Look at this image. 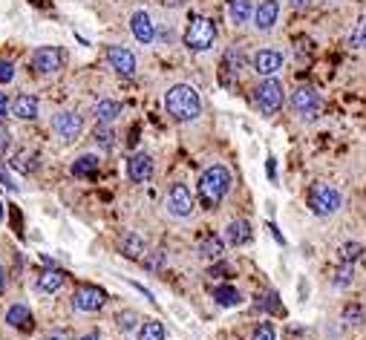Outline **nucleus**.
Returning a JSON list of instances; mask_svg holds the SVG:
<instances>
[{
	"instance_id": "1",
	"label": "nucleus",
	"mask_w": 366,
	"mask_h": 340,
	"mask_svg": "<svg viewBox=\"0 0 366 340\" xmlns=\"http://www.w3.org/2000/svg\"><path fill=\"white\" fill-rule=\"evenodd\" d=\"M165 110L173 121H179V125H185V121H196L202 115V99L196 87L191 84H173L168 87L165 92Z\"/></svg>"
},
{
	"instance_id": "2",
	"label": "nucleus",
	"mask_w": 366,
	"mask_h": 340,
	"mask_svg": "<svg viewBox=\"0 0 366 340\" xmlns=\"http://www.w3.org/2000/svg\"><path fill=\"white\" fill-rule=\"evenodd\" d=\"M196 188H199V196H202L205 205L222 202L228 196V191H231V173H228V168H222V165L205 168L202 176H199V182H196Z\"/></svg>"
},
{
	"instance_id": "3",
	"label": "nucleus",
	"mask_w": 366,
	"mask_h": 340,
	"mask_svg": "<svg viewBox=\"0 0 366 340\" xmlns=\"http://www.w3.org/2000/svg\"><path fill=\"white\" fill-rule=\"evenodd\" d=\"M217 41V23L205 15H194L185 26V46L191 52H208Z\"/></svg>"
},
{
	"instance_id": "4",
	"label": "nucleus",
	"mask_w": 366,
	"mask_h": 340,
	"mask_svg": "<svg viewBox=\"0 0 366 340\" xmlns=\"http://www.w3.org/2000/svg\"><path fill=\"white\" fill-rule=\"evenodd\" d=\"M343 205V196L341 191L334 188V184H326V182H317L312 184V191H309V208L315 216H332V213H338Z\"/></svg>"
},
{
	"instance_id": "5",
	"label": "nucleus",
	"mask_w": 366,
	"mask_h": 340,
	"mask_svg": "<svg viewBox=\"0 0 366 340\" xmlns=\"http://www.w3.org/2000/svg\"><path fill=\"white\" fill-rule=\"evenodd\" d=\"M165 210L173 216V220H188V216L196 210V199H194V194H191V188L185 182H173L168 188Z\"/></svg>"
},
{
	"instance_id": "6",
	"label": "nucleus",
	"mask_w": 366,
	"mask_h": 340,
	"mask_svg": "<svg viewBox=\"0 0 366 340\" xmlns=\"http://www.w3.org/2000/svg\"><path fill=\"white\" fill-rule=\"evenodd\" d=\"M254 104L263 115H274L283 107V84L277 78H263L254 89Z\"/></svg>"
},
{
	"instance_id": "7",
	"label": "nucleus",
	"mask_w": 366,
	"mask_h": 340,
	"mask_svg": "<svg viewBox=\"0 0 366 340\" xmlns=\"http://www.w3.org/2000/svg\"><path fill=\"white\" fill-rule=\"evenodd\" d=\"M70 303H72V308H75V312L93 315V312H99V308H104V303H107V291H104L101 286L84 283V286H78V289L72 291Z\"/></svg>"
},
{
	"instance_id": "8",
	"label": "nucleus",
	"mask_w": 366,
	"mask_h": 340,
	"mask_svg": "<svg viewBox=\"0 0 366 340\" xmlns=\"http://www.w3.org/2000/svg\"><path fill=\"white\" fill-rule=\"evenodd\" d=\"M291 110L303 121H315L317 113H320V92L315 87H297L291 92Z\"/></svg>"
},
{
	"instance_id": "9",
	"label": "nucleus",
	"mask_w": 366,
	"mask_h": 340,
	"mask_svg": "<svg viewBox=\"0 0 366 340\" xmlns=\"http://www.w3.org/2000/svg\"><path fill=\"white\" fill-rule=\"evenodd\" d=\"M52 133L61 139V141H75L81 133H84V118L78 110H61L52 121Z\"/></svg>"
},
{
	"instance_id": "10",
	"label": "nucleus",
	"mask_w": 366,
	"mask_h": 340,
	"mask_svg": "<svg viewBox=\"0 0 366 340\" xmlns=\"http://www.w3.org/2000/svg\"><path fill=\"white\" fill-rule=\"evenodd\" d=\"M107 64L121 78H133L136 75V55L127 46H118V44L107 46Z\"/></svg>"
},
{
	"instance_id": "11",
	"label": "nucleus",
	"mask_w": 366,
	"mask_h": 340,
	"mask_svg": "<svg viewBox=\"0 0 366 340\" xmlns=\"http://www.w3.org/2000/svg\"><path fill=\"white\" fill-rule=\"evenodd\" d=\"M29 61H32V70L38 75H52V73L61 70V64H64V55H61L58 46H38Z\"/></svg>"
},
{
	"instance_id": "12",
	"label": "nucleus",
	"mask_w": 366,
	"mask_h": 340,
	"mask_svg": "<svg viewBox=\"0 0 366 340\" xmlns=\"http://www.w3.org/2000/svg\"><path fill=\"white\" fill-rule=\"evenodd\" d=\"M283 52L280 49H260L257 55H254V61H251V64H254V73L257 75H263V78H274V75H277L280 70H283Z\"/></svg>"
},
{
	"instance_id": "13",
	"label": "nucleus",
	"mask_w": 366,
	"mask_h": 340,
	"mask_svg": "<svg viewBox=\"0 0 366 340\" xmlns=\"http://www.w3.org/2000/svg\"><path fill=\"white\" fill-rule=\"evenodd\" d=\"M130 32H133V38H136L139 44L150 46V44L156 41V23H153V18H150L144 9H139V12H133V18H130Z\"/></svg>"
},
{
	"instance_id": "14",
	"label": "nucleus",
	"mask_w": 366,
	"mask_h": 340,
	"mask_svg": "<svg viewBox=\"0 0 366 340\" xmlns=\"http://www.w3.org/2000/svg\"><path fill=\"white\" fill-rule=\"evenodd\" d=\"M280 18V4L277 0H260V6H254V29L257 32H271L274 23Z\"/></svg>"
},
{
	"instance_id": "15",
	"label": "nucleus",
	"mask_w": 366,
	"mask_h": 340,
	"mask_svg": "<svg viewBox=\"0 0 366 340\" xmlns=\"http://www.w3.org/2000/svg\"><path fill=\"white\" fill-rule=\"evenodd\" d=\"M118 251L125 254L127 260H139V263H141V257L147 254V242H144V237L136 234V231H121V234H118Z\"/></svg>"
},
{
	"instance_id": "16",
	"label": "nucleus",
	"mask_w": 366,
	"mask_h": 340,
	"mask_svg": "<svg viewBox=\"0 0 366 340\" xmlns=\"http://www.w3.org/2000/svg\"><path fill=\"white\" fill-rule=\"evenodd\" d=\"M153 176V159L147 153H133L130 162H127V179L136 182V184H144Z\"/></svg>"
},
{
	"instance_id": "17",
	"label": "nucleus",
	"mask_w": 366,
	"mask_h": 340,
	"mask_svg": "<svg viewBox=\"0 0 366 340\" xmlns=\"http://www.w3.org/2000/svg\"><path fill=\"white\" fill-rule=\"evenodd\" d=\"M67 283V274L61 268H44L38 277H35V289L41 294H58Z\"/></svg>"
},
{
	"instance_id": "18",
	"label": "nucleus",
	"mask_w": 366,
	"mask_h": 340,
	"mask_svg": "<svg viewBox=\"0 0 366 340\" xmlns=\"http://www.w3.org/2000/svg\"><path fill=\"white\" fill-rule=\"evenodd\" d=\"M6 323L18 332H32L35 326V315H32V308H29L26 303H15L6 308Z\"/></svg>"
},
{
	"instance_id": "19",
	"label": "nucleus",
	"mask_w": 366,
	"mask_h": 340,
	"mask_svg": "<svg viewBox=\"0 0 366 340\" xmlns=\"http://www.w3.org/2000/svg\"><path fill=\"white\" fill-rule=\"evenodd\" d=\"M38 110H41V104H38V99L32 96V92H20V96L12 101V115L18 121H35Z\"/></svg>"
},
{
	"instance_id": "20",
	"label": "nucleus",
	"mask_w": 366,
	"mask_h": 340,
	"mask_svg": "<svg viewBox=\"0 0 366 340\" xmlns=\"http://www.w3.org/2000/svg\"><path fill=\"white\" fill-rule=\"evenodd\" d=\"M225 242L234 245V248L251 242V222H248V220H231V222L225 225Z\"/></svg>"
},
{
	"instance_id": "21",
	"label": "nucleus",
	"mask_w": 366,
	"mask_h": 340,
	"mask_svg": "<svg viewBox=\"0 0 366 340\" xmlns=\"http://www.w3.org/2000/svg\"><path fill=\"white\" fill-rule=\"evenodd\" d=\"M222 254H225V239H222V237L208 234V237L199 242V257H202V260H208V263H220Z\"/></svg>"
},
{
	"instance_id": "22",
	"label": "nucleus",
	"mask_w": 366,
	"mask_h": 340,
	"mask_svg": "<svg viewBox=\"0 0 366 340\" xmlns=\"http://www.w3.org/2000/svg\"><path fill=\"white\" fill-rule=\"evenodd\" d=\"M99 168H101V159L96 156V153H84V156H78L75 162H72V176H78V179H89V176H96L99 173Z\"/></svg>"
},
{
	"instance_id": "23",
	"label": "nucleus",
	"mask_w": 366,
	"mask_h": 340,
	"mask_svg": "<svg viewBox=\"0 0 366 340\" xmlns=\"http://www.w3.org/2000/svg\"><path fill=\"white\" fill-rule=\"evenodd\" d=\"M254 18V4L251 0H228V20L234 26H242Z\"/></svg>"
},
{
	"instance_id": "24",
	"label": "nucleus",
	"mask_w": 366,
	"mask_h": 340,
	"mask_svg": "<svg viewBox=\"0 0 366 340\" xmlns=\"http://www.w3.org/2000/svg\"><path fill=\"white\" fill-rule=\"evenodd\" d=\"M93 115H96L99 125H113V121L121 115V104L113 101V99H101V101H96Z\"/></svg>"
},
{
	"instance_id": "25",
	"label": "nucleus",
	"mask_w": 366,
	"mask_h": 340,
	"mask_svg": "<svg viewBox=\"0 0 366 340\" xmlns=\"http://www.w3.org/2000/svg\"><path fill=\"white\" fill-rule=\"evenodd\" d=\"M168 337V329L162 320L156 317H150V320H141L139 332H136V340H165Z\"/></svg>"
},
{
	"instance_id": "26",
	"label": "nucleus",
	"mask_w": 366,
	"mask_h": 340,
	"mask_svg": "<svg viewBox=\"0 0 366 340\" xmlns=\"http://www.w3.org/2000/svg\"><path fill=\"white\" fill-rule=\"evenodd\" d=\"M115 326L121 329V332H139V326H141V315L139 312H133V308H121V312L115 315Z\"/></svg>"
},
{
	"instance_id": "27",
	"label": "nucleus",
	"mask_w": 366,
	"mask_h": 340,
	"mask_svg": "<svg viewBox=\"0 0 366 340\" xmlns=\"http://www.w3.org/2000/svg\"><path fill=\"white\" fill-rule=\"evenodd\" d=\"M213 300H217V306H222V308H231V306L242 303V294L234 286H217L213 289Z\"/></svg>"
},
{
	"instance_id": "28",
	"label": "nucleus",
	"mask_w": 366,
	"mask_h": 340,
	"mask_svg": "<svg viewBox=\"0 0 366 340\" xmlns=\"http://www.w3.org/2000/svg\"><path fill=\"white\" fill-rule=\"evenodd\" d=\"M352 280H355V265L352 263H341V268L334 271V277H332V286L334 289H349Z\"/></svg>"
},
{
	"instance_id": "29",
	"label": "nucleus",
	"mask_w": 366,
	"mask_h": 340,
	"mask_svg": "<svg viewBox=\"0 0 366 340\" xmlns=\"http://www.w3.org/2000/svg\"><path fill=\"white\" fill-rule=\"evenodd\" d=\"M343 323L346 326H363L366 323V308L360 303H349L343 308Z\"/></svg>"
},
{
	"instance_id": "30",
	"label": "nucleus",
	"mask_w": 366,
	"mask_h": 340,
	"mask_svg": "<svg viewBox=\"0 0 366 340\" xmlns=\"http://www.w3.org/2000/svg\"><path fill=\"white\" fill-rule=\"evenodd\" d=\"M360 254H363V245L360 242H343L341 248H338L341 263H352L355 265V260H360Z\"/></svg>"
},
{
	"instance_id": "31",
	"label": "nucleus",
	"mask_w": 366,
	"mask_h": 340,
	"mask_svg": "<svg viewBox=\"0 0 366 340\" xmlns=\"http://www.w3.org/2000/svg\"><path fill=\"white\" fill-rule=\"evenodd\" d=\"M93 139H96V144H101V147H107V150L115 144V133L110 130V125H99L96 133H93Z\"/></svg>"
},
{
	"instance_id": "32",
	"label": "nucleus",
	"mask_w": 366,
	"mask_h": 340,
	"mask_svg": "<svg viewBox=\"0 0 366 340\" xmlns=\"http://www.w3.org/2000/svg\"><path fill=\"white\" fill-rule=\"evenodd\" d=\"M349 44H352L355 49H366V15L358 20V26H355V32H352Z\"/></svg>"
},
{
	"instance_id": "33",
	"label": "nucleus",
	"mask_w": 366,
	"mask_h": 340,
	"mask_svg": "<svg viewBox=\"0 0 366 340\" xmlns=\"http://www.w3.org/2000/svg\"><path fill=\"white\" fill-rule=\"evenodd\" d=\"M165 257H168L165 251H150V254L141 257V265H144L147 271H159V268L165 265Z\"/></svg>"
},
{
	"instance_id": "34",
	"label": "nucleus",
	"mask_w": 366,
	"mask_h": 340,
	"mask_svg": "<svg viewBox=\"0 0 366 340\" xmlns=\"http://www.w3.org/2000/svg\"><path fill=\"white\" fill-rule=\"evenodd\" d=\"M251 340H277V332H274L271 323H260V326L251 332Z\"/></svg>"
},
{
	"instance_id": "35",
	"label": "nucleus",
	"mask_w": 366,
	"mask_h": 340,
	"mask_svg": "<svg viewBox=\"0 0 366 340\" xmlns=\"http://www.w3.org/2000/svg\"><path fill=\"white\" fill-rule=\"evenodd\" d=\"M15 81V64L12 61H0V87H6Z\"/></svg>"
},
{
	"instance_id": "36",
	"label": "nucleus",
	"mask_w": 366,
	"mask_h": 340,
	"mask_svg": "<svg viewBox=\"0 0 366 340\" xmlns=\"http://www.w3.org/2000/svg\"><path fill=\"white\" fill-rule=\"evenodd\" d=\"M15 168L23 170V173H29V170H35L38 165H35V156H26V153H20V156L15 159Z\"/></svg>"
},
{
	"instance_id": "37",
	"label": "nucleus",
	"mask_w": 366,
	"mask_h": 340,
	"mask_svg": "<svg viewBox=\"0 0 366 340\" xmlns=\"http://www.w3.org/2000/svg\"><path fill=\"white\" fill-rule=\"evenodd\" d=\"M257 308H277V294H274V291L263 294V297L257 300Z\"/></svg>"
},
{
	"instance_id": "38",
	"label": "nucleus",
	"mask_w": 366,
	"mask_h": 340,
	"mask_svg": "<svg viewBox=\"0 0 366 340\" xmlns=\"http://www.w3.org/2000/svg\"><path fill=\"white\" fill-rule=\"evenodd\" d=\"M6 113H12V101H9L6 92H0V121L6 118Z\"/></svg>"
},
{
	"instance_id": "39",
	"label": "nucleus",
	"mask_w": 366,
	"mask_h": 340,
	"mask_svg": "<svg viewBox=\"0 0 366 340\" xmlns=\"http://www.w3.org/2000/svg\"><path fill=\"white\" fill-rule=\"evenodd\" d=\"M46 340H72V334H70L67 329H52V332L46 334Z\"/></svg>"
},
{
	"instance_id": "40",
	"label": "nucleus",
	"mask_w": 366,
	"mask_h": 340,
	"mask_svg": "<svg viewBox=\"0 0 366 340\" xmlns=\"http://www.w3.org/2000/svg\"><path fill=\"white\" fill-rule=\"evenodd\" d=\"M228 271H231V268H228V265H222V260H220L217 265H210V271H208V274H210V277H220V274H228Z\"/></svg>"
},
{
	"instance_id": "41",
	"label": "nucleus",
	"mask_w": 366,
	"mask_h": 340,
	"mask_svg": "<svg viewBox=\"0 0 366 340\" xmlns=\"http://www.w3.org/2000/svg\"><path fill=\"white\" fill-rule=\"evenodd\" d=\"M9 144H12V136H9V130H6V133H0V153H4Z\"/></svg>"
},
{
	"instance_id": "42",
	"label": "nucleus",
	"mask_w": 366,
	"mask_h": 340,
	"mask_svg": "<svg viewBox=\"0 0 366 340\" xmlns=\"http://www.w3.org/2000/svg\"><path fill=\"white\" fill-rule=\"evenodd\" d=\"M4 289H6V268L0 265V294H4Z\"/></svg>"
},
{
	"instance_id": "43",
	"label": "nucleus",
	"mask_w": 366,
	"mask_h": 340,
	"mask_svg": "<svg viewBox=\"0 0 366 340\" xmlns=\"http://www.w3.org/2000/svg\"><path fill=\"white\" fill-rule=\"evenodd\" d=\"M78 340H101V337H99V334H81Z\"/></svg>"
},
{
	"instance_id": "44",
	"label": "nucleus",
	"mask_w": 366,
	"mask_h": 340,
	"mask_svg": "<svg viewBox=\"0 0 366 340\" xmlns=\"http://www.w3.org/2000/svg\"><path fill=\"white\" fill-rule=\"evenodd\" d=\"M289 4H291V6H306L309 0H289Z\"/></svg>"
}]
</instances>
